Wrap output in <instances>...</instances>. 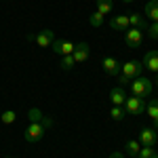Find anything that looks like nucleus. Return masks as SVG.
<instances>
[{
  "label": "nucleus",
  "instance_id": "obj_12",
  "mask_svg": "<svg viewBox=\"0 0 158 158\" xmlns=\"http://www.w3.org/2000/svg\"><path fill=\"white\" fill-rule=\"evenodd\" d=\"M110 27L112 30H118V32H127L131 25H129V15H116L110 19Z\"/></svg>",
  "mask_w": 158,
  "mask_h": 158
},
{
  "label": "nucleus",
  "instance_id": "obj_16",
  "mask_svg": "<svg viewBox=\"0 0 158 158\" xmlns=\"http://www.w3.org/2000/svg\"><path fill=\"white\" fill-rule=\"evenodd\" d=\"M146 112H148V116L152 118V122L158 120V97H152L146 103Z\"/></svg>",
  "mask_w": 158,
  "mask_h": 158
},
{
  "label": "nucleus",
  "instance_id": "obj_26",
  "mask_svg": "<svg viewBox=\"0 0 158 158\" xmlns=\"http://www.w3.org/2000/svg\"><path fill=\"white\" fill-rule=\"evenodd\" d=\"M53 124H55V120H53V118H47V116L42 118V127H44V129H51Z\"/></svg>",
  "mask_w": 158,
  "mask_h": 158
},
{
  "label": "nucleus",
  "instance_id": "obj_31",
  "mask_svg": "<svg viewBox=\"0 0 158 158\" xmlns=\"http://www.w3.org/2000/svg\"><path fill=\"white\" fill-rule=\"evenodd\" d=\"M152 158H158V154H154V156H152Z\"/></svg>",
  "mask_w": 158,
  "mask_h": 158
},
{
  "label": "nucleus",
  "instance_id": "obj_15",
  "mask_svg": "<svg viewBox=\"0 0 158 158\" xmlns=\"http://www.w3.org/2000/svg\"><path fill=\"white\" fill-rule=\"evenodd\" d=\"M143 13L150 21H158V0H148L143 6Z\"/></svg>",
  "mask_w": 158,
  "mask_h": 158
},
{
  "label": "nucleus",
  "instance_id": "obj_9",
  "mask_svg": "<svg viewBox=\"0 0 158 158\" xmlns=\"http://www.w3.org/2000/svg\"><path fill=\"white\" fill-rule=\"evenodd\" d=\"M51 51L57 53V55H61V57H63V55H72L74 53V44L68 42V40H57V38H55L53 44H51Z\"/></svg>",
  "mask_w": 158,
  "mask_h": 158
},
{
  "label": "nucleus",
  "instance_id": "obj_13",
  "mask_svg": "<svg viewBox=\"0 0 158 158\" xmlns=\"http://www.w3.org/2000/svg\"><path fill=\"white\" fill-rule=\"evenodd\" d=\"M110 101H112V106H124V101H127V93H124V89L122 86H114L112 91H110Z\"/></svg>",
  "mask_w": 158,
  "mask_h": 158
},
{
  "label": "nucleus",
  "instance_id": "obj_6",
  "mask_svg": "<svg viewBox=\"0 0 158 158\" xmlns=\"http://www.w3.org/2000/svg\"><path fill=\"white\" fill-rule=\"evenodd\" d=\"M30 40H34L40 49H49L55 40V34H53V30H40L36 36H30Z\"/></svg>",
  "mask_w": 158,
  "mask_h": 158
},
{
  "label": "nucleus",
  "instance_id": "obj_20",
  "mask_svg": "<svg viewBox=\"0 0 158 158\" xmlns=\"http://www.w3.org/2000/svg\"><path fill=\"white\" fill-rule=\"evenodd\" d=\"M15 120H17V114H15L13 110H6V112L0 114V122H2V124H13Z\"/></svg>",
  "mask_w": 158,
  "mask_h": 158
},
{
  "label": "nucleus",
  "instance_id": "obj_11",
  "mask_svg": "<svg viewBox=\"0 0 158 158\" xmlns=\"http://www.w3.org/2000/svg\"><path fill=\"white\" fill-rule=\"evenodd\" d=\"M120 65L116 57H106V59L101 61V68H103V72L108 74V76H118L120 74Z\"/></svg>",
  "mask_w": 158,
  "mask_h": 158
},
{
  "label": "nucleus",
  "instance_id": "obj_24",
  "mask_svg": "<svg viewBox=\"0 0 158 158\" xmlns=\"http://www.w3.org/2000/svg\"><path fill=\"white\" fill-rule=\"evenodd\" d=\"M148 36L152 38V40H158V21H152V23L148 25Z\"/></svg>",
  "mask_w": 158,
  "mask_h": 158
},
{
  "label": "nucleus",
  "instance_id": "obj_21",
  "mask_svg": "<svg viewBox=\"0 0 158 158\" xmlns=\"http://www.w3.org/2000/svg\"><path fill=\"white\" fill-rule=\"evenodd\" d=\"M110 116H112V120L120 122V120H124V110H122L120 106H112V110H110Z\"/></svg>",
  "mask_w": 158,
  "mask_h": 158
},
{
  "label": "nucleus",
  "instance_id": "obj_2",
  "mask_svg": "<svg viewBox=\"0 0 158 158\" xmlns=\"http://www.w3.org/2000/svg\"><path fill=\"white\" fill-rule=\"evenodd\" d=\"M44 133H47V129L42 127V122H30L27 129L23 131V139L27 143H38L44 137Z\"/></svg>",
  "mask_w": 158,
  "mask_h": 158
},
{
  "label": "nucleus",
  "instance_id": "obj_17",
  "mask_svg": "<svg viewBox=\"0 0 158 158\" xmlns=\"http://www.w3.org/2000/svg\"><path fill=\"white\" fill-rule=\"evenodd\" d=\"M124 150H127V154L129 156H137L139 154V150H141V143H139V139H129L127 143H124Z\"/></svg>",
  "mask_w": 158,
  "mask_h": 158
},
{
  "label": "nucleus",
  "instance_id": "obj_29",
  "mask_svg": "<svg viewBox=\"0 0 158 158\" xmlns=\"http://www.w3.org/2000/svg\"><path fill=\"white\" fill-rule=\"evenodd\" d=\"M122 2H124V4H131V2H135V0H122Z\"/></svg>",
  "mask_w": 158,
  "mask_h": 158
},
{
  "label": "nucleus",
  "instance_id": "obj_23",
  "mask_svg": "<svg viewBox=\"0 0 158 158\" xmlns=\"http://www.w3.org/2000/svg\"><path fill=\"white\" fill-rule=\"evenodd\" d=\"M42 118H44V114H42L38 108H32L30 112H27V120L30 122H42Z\"/></svg>",
  "mask_w": 158,
  "mask_h": 158
},
{
  "label": "nucleus",
  "instance_id": "obj_28",
  "mask_svg": "<svg viewBox=\"0 0 158 158\" xmlns=\"http://www.w3.org/2000/svg\"><path fill=\"white\" fill-rule=\"evenodd\" d=\"M110 158H124V154H122V152H118V150H116V152H112V154H110Z\"/></svg>",
  "mask_w": 158,
  "mask_h": 158
},
{
  "label": "nucleus",
  "instance_id": "obj_4",
  "mask_svg": "<svg viewBox=\"0 0 158 158\" xmlns=\"http://www.w3.org/2000/svg\"><path fill=\"white\" fill-rule=\"evenodd\" d=\"M141 72H143V65H141V61H137V59L124 61V63L120 65V74H122V76H127L129 80H133V78H137V76H141Z\"/></svg>",
  "mask_w": 158,
  "mask_h": 158
},
{
  "label": "nucleus",
  "instance_id": "obj_1",
  "mask_svg": "<svg viewBox=\"0 0 158 158\" xmlns=\"http://www.w3.org/2000/svg\"><path fill=\"white\" fill-rule=\"evenodd\" d=\"M152 80L150 78H143V76H137V78H133L131 80V91H133V95H137V97H150L152 95Z\"/></svg>",
  "mask_w": 158,
  "mask_h": 158
},
{
  "label": "nucleus",
  "instance_id": "obj_14",
  "mask_svg": "<svg viewBox=\"0 0 158 158\" xmlns=\"http://www.w3.org/2000/svg\"><path fill=\"white\" fill-rule=\"evenodd\" d=\"M129 25L131 27H137V30H148V21H146V17L143 15H139V13H131L129 15Z\"/></svg>",
  "mask_w": 158,
  "mask_h": 158
},
{
  "label": "nucleus",
  "instance_id": "obj_7",
  "mask_svg": "<svg viewBox=\"0 0 158 158\" xmlns=\"http://www.w3.org/2000/svg\"><path fill=\"white\" fill-rule=\"evenodd\" d=\"M156 141H158V135H156V131H154L152 127H143V129L139 131V143H141V146L154 148Z\"/></svg>",
  "mask_w": 158,
  "mask_h": 158
},
{
  "label": "nucleus",
  "instance_id": "obj_19",
  "mask_svg": "<svg viewBox=\"0 0 158 158\" xmlns=\"http://www.w3.org/2000/svg\"><path fill=\"white\" fill-rule=\"evenodd\" d=\"M74 65H76V61H74V57L72 55H63L61 57V61H59V68L63 70V72H70Z\"/></svg>",
  "mask_w": 158,
  "mask_h": 158
},
{
  "label": "nucleus",
  "instance_id": "obj_3",
  "mask_svg": "<svg viewBox=\"0 0 158 158\" xmlns=\"http://www.w3.org/2000/svg\"><path fill=\"white\" fill-rule=\"evenodd\" d=\"M124 114H133V116H139V114H143L146 112V99L143 97H137V95H133V97H127V101H124Z\"/></svg>",
  "mask_w": 158,
  "mask_h": 158
},
{
  "label": "nucleus",
  "instance_id": "obj_22",
  "mask_svg": "<svg viewBox=\"0 0 158 158\" xmlns=\"http://www.w3.org/2000/svg\"><path fill=\"white\" fill-rule=\"evenodd\" d=\"M89 23L93 25V27H101V25H103V15H101V13H91V15H89Z\"/></svg>",
  "mask_w": 158,
  "mask_h": 158
},
{
  "label": "nucleus",
  "instance_id": "obj_8",
  "mask_svg": "<svg viewBox=\"0 0 158 158\" xmlns=\"http://www.w3.org/2000/svg\"><path fill=\"white\" fill-rule=\"evenodd\" d=\"M143 70H150L152 74H158V51H148L141 59Z\"/></svg>",
  "mask_w": 158,
  "mask_h": 158
},
{
  "label": "nucleus",
  "instance_id": "obj_5",
  "mask_svg": "<svg viewBox=\"0 0 158 158\" xmlns=\"http://www.w3.org/2000/svg\"><path fill=\"white\" fill-rule=\"evenodd\" d=\"M143 40V30H137V27H129L124 32V44L129 49H137Z\"/></svg>",
  "mask_w": 158,
  "mask_h": 158
},
{
  "label": "nucleus",
  "instance_id": "obj_27",
  "mask_svg": "<svg viewBox=\"0 0 158 158\" xmlns=\"http://www.w3.org/2000/svg\"><path fill=\"white\" fill-rule=\"evenodd\" d=\"M116 78H118V82H120V85H129V82H131V80H129L127 76H122V74H118Z\"/></svg>",
  "mask_w": 158,
  "mask_h": 158
},
{
  "label": "nucleus",
  "instance_id": "obj_18",
  "mask_svg": "<svg viewBox=\"0 0 158 158\" xmlns=\"http://www.w3.org/2000/svg\"><path fill=\"white\" fill-rule=\"evenodd\" d=\"M95 2H97V13H101L103 17L114 9V0H95Z\"/></svg>",
  "mask_w": 158,
  "mask_h": 158
},
{
  "label": "nucleus",
  "instance_id": "obj_25",
  "mask_svg": "<svg viewBox=\"0 0 158 158\" xmlns=\"http://www.w3.org/2000/svg\"><path fill=\"white\" fill-rule=\"evenodd\" d=\"M154 154H156V152H154V148H146V146H141V150H139L137 158H152Z\"/></svg>",
  "mask_w": 158,
  "mask_h": 158
},
{
  "label": "nucleus",
  "instance_id": "obj_30",
  "mask_svg": "<svg viewBox=\"0 0 158 158\" xmlns=\"http://www.w3.org/2000/svg\"><path fill=\"white\" fill-rule=\"evenodd\" d=\"M156 86H158V74H156Z\"/></svg>",
  "mask_w": 158,
  "mask_h": 158
},
{
  "label": "nucleus",
  "instance_id": "obj_10",
  "mask_svg": "<svg viewBox=\"0 0 158 158\" xmlns=\"http://www.w3.org/2000/svg\"><path fill=\"white\" fill-rule=\"evenodd\" d=\"M89 55H91V47L86 44V42H78V44H74V53L72 57L76 63H82V61L89 59Z\"/></svg>",
  "mask_w": 158,
  "mask_h": 158
}]
</instances>
